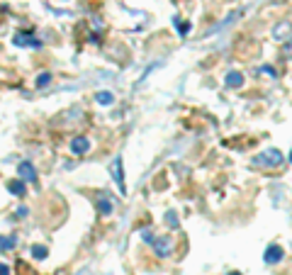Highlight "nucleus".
<instances>
[{"label":"nucleus","mask_w":292,"mask_h":275,"mask_svg":"<svg viewBox=\"0 0 292 275\" xmlns=\"http://www.w3.org/2000/svg\"><path fill=\"white\" fill-rule=\"evenodd\" d=\"M283 161H285L283 151H278V149H265V151H261V154L253 159V165H258V168H280Z\"/></svg>","instance_id":"nucleus-1"},{"label":"nucleus","mask_w":292,"mask_h":275,"mask_svg":"<svg viewBox=\"0 0 292 275\" xmlns=\"http://www.w3.org/2000/svg\"><path fill=\"white\" fill-rule=\"evenodd\" d=\"M110 175H112V180H115L117 190L122 195H127V185H124V173H122V159L117 156V159H112V164H110Z\"/></svg>","instance_id":"nucleus-2"},{"label":"nucleus","mask_w":292,"mask_h":275,"mask_svg":"<svg viewBox=\"0 0 292 275\" xmlns=\"http://www.w3.org/2000/svg\"><path fill=\"white\" fill-rule=\"evenodd\" d=\"M153 251H156V256H161V258H166V256H171L173 253V248H175V244H173V239L171 236H158V239H153Z\"/></svg>","instance_id":"nucleus-3"},{"label":"nucleus","mask_w":292,"mask_h":275,"mask_svg":"<svg viewBox=\"0 0 292 275\" xmlns=\"http://www.w3.org/2000/svg\"><path fill=\"white\" fill-rule=\"evenodd\" d=\"M95 205H97V212H100V217H110V215L115 212V200H112V195L100 193L97 197H95Z\"/></svg>","instance_id":"nucleus-4"},{"label":"nucleus","mask_w":292,"mask_h":275,"mask_svg":"<svg viewBox=\"0 0 292 275\" xmlns=\"http://www.w3.org/2000/svg\"><path fill=\"white\" fill-rule=\"evenodd\" d=\"M12 42H15V47H32V49H39L42 47V42L34 34H29V32H17L12 37Z\"/></svg>","instance_id":"nucleus-5"},{"label":"nucleus","mask_w":292,"mask_h":275,"mask_svg":"<svg viewBox=\"0 0 292 275\" xmlns=\"http://www.w3.org/2000/svg\"><path fill=\"white\" fill-rule=\"evenodd\" d=\"M17 175L25 183H37V170H34V165L29 164V161H22V164L17 165Z\"/></svg>","instance_id":"nucleus-6"},{"label":"nucleus","mask_w":292,"mask_h":275,"mask_svg":"<svg viewBox=\"0 0 292 275\" xmlns=\"http://www.w3.org/2000/svg\"><path fill=\"white\" fill-rule=\"evenodd\" d=\"M283 256H285V253H283V246L273 244V246L265 248V253H263V261L273 266V263H280V261H283Z\"/></svg>","instance_id":"nucleus-7"},{"label":"nucleus","mask_w":292,"mask_h":275,"mask_svg":"<svg viewBox=\"0 0 292 275\" xmlns=\"http://www.w3.org/2000/svg\"><path fill=\"white\" fill-rule=\"evenodd\" d=\"M273 37H275V42H290L292 25H290V22H280V25H275V29H273Z\"/></svg>","instance_id":"nucleus-8"},{"label":"nucleus","mask_w":292,"mask_h":275,"mask_svg":"<svg viewBox=\"0 0 292 275\" xmlns=\"http://www.w3.org/2000/svg\"><path fill=\"white\" fill-rule=\"evenodd\" d=\"M88 149H90V141H88V137H73V139H71V151H73L76 156L88 154Z\"/></svg>","instance_id":"nucleus-9"},{"label":"nucleus","mask_w":292,"mask_h":275,"mask_svg":"<svg viewBox=\"0 0 292 275\" xmlns=\"http://www.w3.org/2000/svg\"><path fill=\"white\" fill-rule=\"evenodd\" d=\"M224 81H227L229 88H241V85H243V73H239V71H229Z\"/></svg>","instance_id":"nucleus-10"},{"label":"nucleus","mask_w":292,"mask_h":275,"mask_svg":"<svg viewBox=\"0 0 292 275\" xmlns=\"http://www.w3.org/2000/svg\"><path fill=\"white\" fill-rule=\"evenodd\" d=\"M17 246V236L10 234V236H0V251H12Z\"/></svg>","instance_id":"nucleus-11"},{"label":"nucleus","mask_w":292,"mask_h":275,"mask_svg":"<svg viewBox=\"0 0 292 275\" xmlns=\"http://www.w3.org/2000/svg\"><path fill=\"white\" fill-rule=\"evenodd\" d=\"M95 100H97V105H112V103H115V95H112L110 90H100V93L95 95Z\"/></svg>","instance_id":"nucleus-12"},{"label":"nucleus","mask_w":292,"mask_h":275,"mask_svg":"<svg viewBox=\"0 0 292 275\" xmlns=\"http://www.w3.org/2000/svg\"><path fill=\"white\" fill-rule=\"evenodd\" d=\"M7 188H10V193H12V195L22 197V195H25V180H12Z\"/></svg>","instance_id":"nucleus-13"},{"label":"nucleus","mask_w":292,"mask_h":275,"mask_svg":"<svg viewBox=\"0 0 292 275\" xmlns=\"http://www.w3.org/2000/svg\"><path fill=\"white\" fill-rule=\"evenodd\" d=\"M173 25H175V29H178V34H180V37L190 34V22H185V20H178V17H175Z\"/></svg>","instance_id":"nucleus-14"},{"label":"nucleus","mask_w":292,"mask_h":275,"mask_svg":"<svg viewBox=\"0 0 292 275\" xmlns=\"http://www.w3.org/2000/svg\"><path fill=\"white\" fill-rule=\"evenodd\" d=\"M32 256H34V258H47V256H49V248L42 246V244H34V246H32Z\"/></svg>","instance_id":"nucleus-15"},{"label":"nucleus","mask_w":292,"mask_h":275,"mask_svg":"<svg viewBox=\"0 0 292 275\" xmlns=\"http://www.w3.org/2000/svg\"><path fill=\"white\" fill-rule=\"evenodd\" d=\"M51 83V73H39V78H37V88H47Z\"/></svg>","instance_id":"nucleus-16"},{"label":"nucleus","mask_w":292,"mask_h":275,"mask_svg":"<svg viewBox=\"0 0 292 275\" xmlns=\"http://www.w3.org/2000/svg\"><path fill=\"white\" fill-rule=\"evenodd\" d=\"M142 239H144V241H148V244H153V239H156V236L151 234V229H142Z\"/></svg>","instance_id":"nucleus-17"},{"label":"nucleus","mask_w":292,"mask_h":275,"mask_svg":"<svg viewBox=\"0 0 292 275\" xmlns=\"http://www.w3.org/2000/svg\"><path fill=\"white\" fill-rule=\"evenodd\" d=\"M166 217H168V224H171V226H178V217H175V212H168Z\"/></svg>","instance_id":"nucleus-18"},{"label":"nucleus","mask_w":292,"mask_h":275,"mask_svg":"<svg viewBox=\"0 0 292 275\" xmlns=\"http://www.w3.org/2000/svg\"><path fill=\"white\" fill-rule=\"evenodd\" d=\"M0 275H12V271H10V266L0 263Z\"/></svg>","instance_id":"nucleus-19"},{"label":"nucleus","mask_w":292,"mask_h":275,"mask_svg":"<svg viewBox=\"0 0 292 275\" xmlns=\"http://www.w3.org/2000/svg\"><path fill=\"white\" fill-rule=\"evenodd\" d=\"M261 73H268V76H275V71H273L270 66H263V68H261Z\"/></svg>","instance_id":"nucleus-20"},{"label":"nucleus","mask_w":292,"mask_h":275,"mask_svg":"<svg viewBox=\"0 0 292 275\" xmlns=\"http://www.w3.org/2000/svg\"><path fill=\"white\" fill-rule=\"evenodd\" d=\"M229 275H241V273H229Z\"/></svg>","instance_id":"nucleus-21"},{"label":"nucleus","mask_w":292,"mask_h":275,"mask_svg":"<svg viewBox=\"0 0 292 275\" xmlns=\"http://www.w3.org/2000/svg\"><path fill=\"white\" fill-rule=\"evenodd\" d=\"M290 161H292V151H290Z\"/></svg>","instance_id":"nucleus-22"},{"label":"nucleus","mask_w":292,"mask_h":275,"mask_svg":"<svg viewBox=\"0 0 292 275\" xmlns=\"http://www.w3.org/2000/svg\"><path fill=\"white\" fill-rule=\"evenodd\" d=\"M290 52H292V44H290Z\"/></svg>","instance_id":"nucleus-23"}]
</instances>
